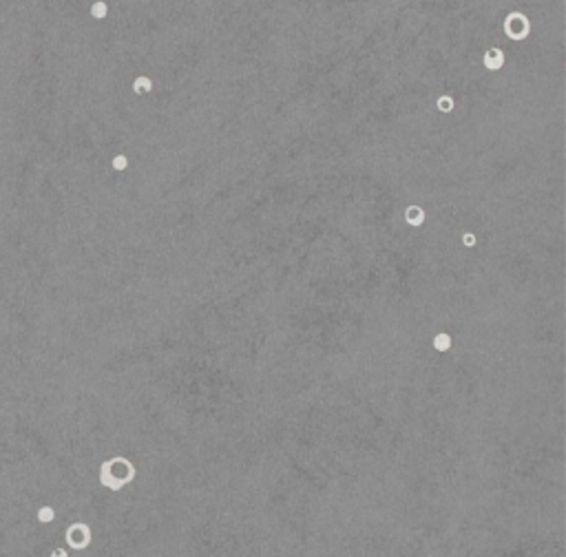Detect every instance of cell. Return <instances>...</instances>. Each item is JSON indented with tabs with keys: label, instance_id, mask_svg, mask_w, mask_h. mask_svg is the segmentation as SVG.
<instances>
[{
	"label": "cell",
	"instance_id": "1",
	"mask_svg": "<svg viewBox=\"0 0 566 557\" xmlns=\"http://www.w3.org/2000/svg\"><path fill=\"white\" fill-rule=\"evenodd\" d=\"M133 478H135V466H133L131 460L122 458V456L106 460L102 464V469H100V482L106 489H111V491H120L122 487L133 482Z\"/></svg>",
	"mask_w": 566,
	"mask_h": 557
},
{
	"label": "cell",
	"instance_id": "2",
	"mask_svg": "<svg viewBox=\"0 0 566 557\" xmlns=\"http://www.w3.org/2000/svg\"><path fill=\"white\" fill-rule=\"evenodd\" d=\"M504 33L513 42H524L531 36V18L522 11H511L504 18Z\"/></svg>",
	"mask_w": 566,
	"mask_h": 557
},
{
	"label": "cell",
	"instance_id": "3",
	"mask_svg": "<svg viewBox=\"0 0 566 557\" xmlns=\"http://www.w3.org/2000/svg\"><path fill=\"white\" fill-rule=\"evenodd\" d=\"M89 542H91V528L87 524L78 522V524H71L66 528V544H69L71 549L82 551L89 546Z\"/></svg>",
	"mask_w": 566,
	"mask_h": 557
},
{
	"label": "cell",
	"instance_id": "4",
	"mask_svg": "<svg viewBox=\"0 0 566 557\" xmlns=\"http://www.w3.org/2000/svg\"><path fill=\"white\" fill-rule=\"evenodd\" d=\"M504 62H507V55L500 47H489L482 53V66L487 71H502Z\"/></svg>",
	"mask_w": 566,
	"mask_h": 557
},
{
	"label": "cell",
	"instance_id": "5",
	"mask_svg": "<svg viewBox=\"0 0 566 557\" xmlns=\"http://www.w3.org/2000/svg\"><path fill=\"white\" fill-rule=\"evenodd\" d=\"M403 217H405L407 226H413V228L422 226V223H425V219H427L425 208H422V206H416V203L407 206V208H405V212H403Z\"/></svg>",
	"mask_w": 566,
	"mask_h": 557
},
{
	"label": "cell",
	"instance_id": "6",
	"mask_svg": "<svg viewBox=\"0 0 566 557\" xmlns=\"http://www.w3.org/2000/svg\"><path fill=\"white\" fill-rule=\"evenodd\" d=\"M153 91V80L149 78V75H137L135 80H133V93L135 95H146Z\"/></svg>",
	"mask_w": 566,
	"mask_h": 557
},
{
	"label": "cell",
	"instance_id": "7",
	"mask_svg": "<svg viewBox=\"0 0 566 557\" xmlns=\"http://www.w3.org/2000/svg\"><path fill=\"white\" fill-rule=\"evenodd\" d=\"M89 13H91V18H95V20H104L108 16V4L104 0H95L91 4V9H89Z\"/></svg>",
	"mask_w": 566,
	"mask_h": 557
},
{
	"label": "cell",
	"instance_id": "8",
	"mask_svg": "<svg viewBox=\"0 0 566 557\" xmlns=\"http://www.w3.org/2000/svg\"><path fill=\"white\" fill-rule=\"evenodd\" d=\"M436 108H438L440 113H445V115H449V113L456 108V100L451 98V95H440V98L436 100Z\"/></svg>",
	"mask_w": 566,
	"mask_h": 557
},
{
	"label": "cell",
	"instance_id": "9",
	"mask_svg": "<svg viewBox=\"0 0 566 557\" xmlns=\"http://www.w3.org/2000/svg\"><path fill=\"white\" fill-rule=\"evenodd\" d=\"M434 350H438V352L451 350V336L447 334V332H438V334L434 336Z\"/></svg>",
	"mask_w": 566,
	"mask_h": 557
},
{
	"label": "cell",
	"instance_id": "10",
	"mask_svg": "<svg viewBox=\"0 0 566 557\" xmlns=\"http://www.w3.org/2000/svg\"><path fill=\"white\" fill-rule=\"evenodd\" d=\"M111 168L115 170V173H124V170L128 168V157L126 155H115L111 159Z\"/></svg>",
	"mask_w": 566,
	"mask_h": 557
},
{
	"label": "cell",
	"instance_id": "11",
	"mask_svg": "<svg viewBox=\"0 0 566 557\" xmlns=\"http://www.w3.org/2000/svg\"><path fill=\"white\" fill-rule=\"evenodd\" d=\"M53 517H55V511L51 506H42L40 511H38V520L45 522V524L47 522H53Z\"/></svg>",
	"mask_w": 566,
	"mask_h": 557
},
{
	"label": "cell",
	"instance_id": "12",
	"mask_svg": "<svg viewBox=\"0 0 566 557\" xmlns=\"http://www.w3.org/2000/svg\"><path fill=\"white\" fill-rule=\"evenodd\" d=\"M460 241H463V246H464V248H473L475 244H478V237H475L473 232H463Z\"/></svg>",
	"mask_w": 566,
	"mask_h": 557
},
{
	"label": "cell",
	"instance_id": "13",
	"mask_svg": "<svg viewBox=\"0 0 566 557\" xmlns=\"http://www.w3.org/2000/svg\"><path fill=\"white\" fill-rule=\"evenodd\" d=\"M51 557H69V555H66L64 549H53L51 551Z\"/></svg>",
	"mask_w": 566,
	"mask_h": 557
}]
</instances>
